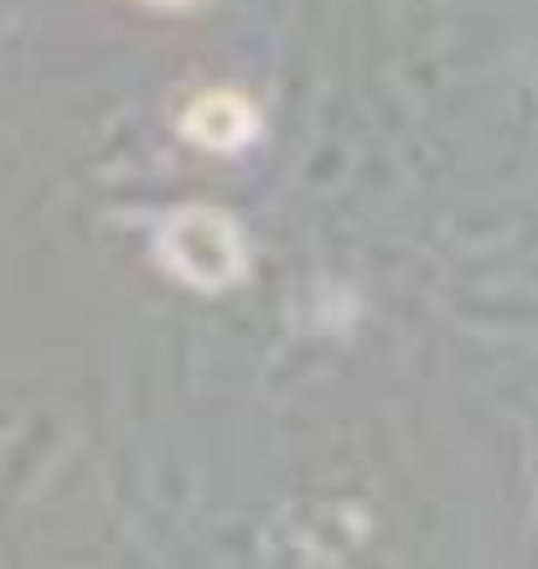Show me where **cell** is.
Listing matches in <instances>:
<instances>
[{"mask_svg":"<svg viewBox=\"0 0 538 569\" xmlns=\"http://www.w3.org/2000/svg\"><path fill=\"white\" fill-rule=\"evenodd\" d=\"M156 254L181 284L197 290H228L243 280V228L218 208H177L161 223Z\"/></svg>","mask_w":538,"mask_h":569,"instance_id":"cell-1","label":"cell"},{"mask_svg":"<svg viewBox=\"0 0 538 569\" xmlns=\"http://www.w3.org/2000/svg\"><path fill=\"white\" fill-rule=\"evenodd\" d=\"M181 136L192 140V146H202V150L228 156V150H243L259 136V109L233 89H212V93H202V99L187 104V114H181Z\"/></svg>","mask_w":538,"mask_h":569,"instance_id":"cell-2","label":"cell"}]
</instances>
